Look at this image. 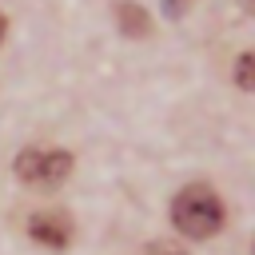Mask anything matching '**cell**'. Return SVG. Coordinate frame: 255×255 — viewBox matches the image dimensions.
Returning a JSON list of instances; mask_svg holds the SVG:
<instances>
[{"instance_id": "cell-1", "label": "cell", "mask_w": 255, "mask_h": 255, "mask_svg": "<svg viewBox=\"0 0 255 255\" xmlns=\"http://www.w3.org/2000/svg\"><path fill=\"white\" fill-rule=\"evenodd\" d=\"M171 223L187 239H211L223 227V203H219V195L211 187L191 183L171 199Z\"/></svg>"}, {"instance_id": "cell-2", "label": "cell", "mask_w": 255, "mask_h": 255, "mask_svg": "<svg viewBox=\"0 0 255 255\" xmlns=\"http://www.w3.org/2000/svg\"><path fill=\"white\" fill-rule=\"evenodd\" d=\"M72 175V155L64 147H24L16 155V179L28 187H60Z\"/></svg>"}, {"instance_id": "cell-3", "label": "cell", "mask_w": 255, "mask_h": 255, "mask_svg": "<svg viewBox=\"0 0 255 255\" xmlns=\"http://www.w3.org/2000/svg\"><path fill=\"white\" fill-rule=\"evenodd\" d=\"M28 235H32L36 243H44V247L60 251V247H68V243H72V215H68V211H60V207L36 211V215L28 219Z\"/></svg>"}, {"instance_id": "cell-4", "label": "cell", "mask_w": 255, "mask_h": 255, "mask_svg": "<svg viewBox=\"0 0 255 255\" xmlns=\"http://www.w3.org/2000/svg\"><path fill=\"white\" fill-rule=\"evenodd\" d=\"M116 20H120V32H124L128 40H147V36H151V16H147V8H139V4H131V0L116 4Z\"/></svg>"}, {"instance_id": "cell-5", "label": "cell", "mask_w": 255, "mask_h": 255, "mask_svg": "<svg viewBox=\"0 0 255 255\" xmlns=\"http://www.w3.org/2000/svg\"><path fill=\"white\" fill-rule=\"evenodd\" d=\"M251 68H255V56H251V52H243V56H239V64H235V80H239V88H243V92H251V88H255Z\"/></svg>"}, {"instance_id": "cell-6", "label": "cell", "mask_w": 255, "mask_h": 255, "mask_svg": "<svg viewBox=\"0 0 255 255\" xmlns=\"http://www.w3.org/2000/svg\"><path fill=\"white\" fill-rule=\"evenodd\" d=\"M139 255H187V251H183L179 243H171V239H151Z\"/></svg>"}, {"instance_id": "cell-7", "label": "cell", "mask_w": 255, "mask_h": 255, "mask_svg": "<svg viewBox=\"0 0 255 255\" xmlns=\"http://www.w3.org/2000/svg\"><path fill=\"white\" fill-rule=\"evenodd\" d=\"M4 36H8V20L0 16V44H4Z\"/></svg>"}]
</instances>
